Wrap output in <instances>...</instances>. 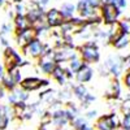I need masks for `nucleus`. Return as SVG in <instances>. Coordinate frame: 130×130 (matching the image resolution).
<instances>
[{
	"instance_id": "obj_34",
	"label": "nucleus",
	"mask_w": 130,
	"mask_h": 130,
	"mask_svg": "<svg viewBox=\"0 0 130 130\" xmlns=\"http://www.w3.org/2000/svg\"><path fill=\"white\" fill-rule=\"evenodd\" d=\"M85 2L87 3L91 8L98 9V10H100V8H102V5H103V2H102V0H85Z\"/></svg>"
},
{
	"instance_id": "obj_40",
	"label": "nucleus",
	"mask_w": 130,
	"mask_h": 130,
	"mask_svg": "<svg viewBox=\"0 0 130 130\" xmlns=\"http://www.w3.org/2000/svg\"><path fill=\"white\" fill-rule=\"evenodd\" d=\"M5 5V0H0V8H3Z\"/></svg>"
},
{
	"instance_id": "obj_38",
	"label": "nucleus",
	"mask_w": 130,
	"mask_h": 130,
	"mask_svg": "<svg viewBox=\"0 0 130 130\" xmlns=\"http://www.w3.org/2000/svg\"><path fill=\"white\" fill-rule=\"evenodd\" d=\"M7 90L3 87V86H2V83H0V100H3L4 99V98H7Z\"/></svg>"
},
{
	"instance_id": "obj_1",
	"label": "nucleus",
	"mask_w": 130,
	"mask_h": 130,
	"mask_svg": "<svg viewBox=\"0 0 130 130\" xmlns=\"http://www.w3.org/2000/svg\"><path fill=\"white\" fill-rule=\"evenodd\" d=\"M78 55L85 64H89V65L98 64L102 59L99 44H98V42L95 39L82 43L78 47Z\"/></svg>"
},
{
	"instance_id": "obj_26",
	"label": "nucleus",
	"mask_w": 130,
	"mask_h": 130,
	"mask_svg": "<svg viewBox=\"0 0 130 130\" xmlns=\"http://www.w3.org/2000/svg\"><path fill=\"white\" fill-rule=\"evenodd\" d=\"M73 86H64V87L60 90V91H57V99L59 100H61L62 103L65 102H70V99H72V96H73Z\"/></svg>"
},
{
	"instance_id": "obj_33",
	"label": "nucleus",
	"mask_w": 130,
	"mask_h": 130,
	"mask_svg": "<svg viewBox=\"0 0 130 130\" xmlns=\"http://www.w3.org/2000/svg\"><path fill=\"white\" fill-rule=\"evenodd\" d=\"M108 3H111V4L118 7L121 10L125 9V8L127 7V0H108Z\"/></svg>"
},
{
	"instance_id": "obj_2",
	"label": "nucleus",
	"mask_w": 130,
	"mask_h": 130,
	"mask_svg": "<svg viewBox=\"0 0 130 130\" xmlns=\"http://www.w3.org/2000/svg\"><path fill=\"white\" fill-rule=\"evenodd\" d=\"M3 64H4L7 72H10V70L17 69V68H24V67H26V65H29V62L24 60L22 55H21L17 50H14L12 46L4 48Z\"/></svg>"
},
{
	"instance_id": "obj_8",
	"label": "nucleus",
	"mask_w": 130,
	"mask_h": 130,
	"mask_svg": "<svg viewBox=\"0 0 130 130\" xmlns=\"http://www.w3.org/2000/svg\"><path fill=\"white\" fill-rule=\"evenodd\" d=\"M120 129V118L117 112H111L98 117L95 122V130H118Z\"/></svg>"
},
{
	"instance_id": "obj_31",
	"label": "nucleus",
	"mask_w": 130,
	"mask_h": 130,
	"mask_svg": "<svg viewBox=\"0 0 130 130\" xmlns=\"http://www.w3.org/2000/svg\"><path fill=\"white\" fill-rule=\"evenodd\" d=\"M26 10H27V7H26L24 3H18V4H14V5H13L14 16H22V14H26Z\"/></svg>"
},
{
	"instance_id": "obj_37",
	"label": "nucleus",
	"mask_w": 130,
	"mask_h": 130,
	"mask_svg": "<svg viewBox=\"0 0 130 130\" xmlns=\"http://www.w3.org/2000/svg\"><path fill=\"white\" fill-rule=\"evenodd\" d=\"M0 44H2L4 48H7V47H9L10 46V43H9V39L8 38H5V37H0Z\"/></svg>"
},
{
	"instance_id": "obj_23",
	"label": "nucleus",
	"mask_w": 130,
	"mask_h": 130,
	"mask_svg": "<svg viewBox=\"0 0 130 130\" xmlns=\"http://www.w3.org/2000/svg\"><path fill=\"white\" fill-rule=\"evenodd\" d=\"M112 47L117 51H122V50H126L129 46H130V37L129 35H125V34H120L118 37H116L113 40H112Z\"/></svg>"
},
{
	"instance_id": "obj_3",
	"label": "nucleus",
	"mask_w": 130,
	"mask_h": 130,
	"mask_svg": "<svg viewBox=\"0 0 130 130\" xmlns=\"http://www.w3.org/2000/svg\"><path fill=\"white\" fill-rule=\"evenodd\" d=\"M102 67L108 73V75H112V78H116V79H120L125 74L122 56H120V55L108 56L105 59L104 64H102Z\"/></svg>"
},
{
	"instance_id": "obj_22",
	"label": "nucleus",
	"mask_w": 130,
	"mask_h": 130,
	"mask_svg": "<svg viewBox=\"0 0 130 130\" xmlns=\"http://www.w3.org/2000/svg\"><path fill=\"white\" fill-rule=\"evenodd\" d=\"M0 83H2V86L7 90V92H10V91H13L18 87V83L16 82V79L13 78V75L10 72H5L4 74V77L2 78V81H0Z\"/></svg>"
},
{
	"instance_id": "obj_35",
	"label": "nucleus",
	"mask_w": 130,
	"mask_h": 130,
	"mask_svg": "<svg viewBox=\"0 0 130 130\" xmlns=\"http://www.w3.org/2000/svg\"><path fill=\"white\" fill-rule=\"evenodd\" d=\"M86 118H87L89 121H91V120H95V118L98 117V111L96 109H87L85 112V115H83Z\"/></svg>"
},
{
	"instance_id": "obj_10",
	"label": "nucleus",
	"mask_w": 130,
	"mask_h": 130,
	"mask_svg": "<svg viewBox=\"0 0 130 130\" xmlns=\"http://www.w3.org/2000/svg\"><path fill=\"white\" fill-rule=\"evenodd\" d=\"M26 7H27L26 17H27V20L30 21L31 26L34 25L35 22H38V21L46 18V12H47V10H44V8H43L42 5H39L35 0L29 2V4H27Z\"/></svg>"
},
{
	"instance_id": "obj_17",
	"label": "nucleus",
	"mask_w": 130,
	"mask_h": 130,
	"mask_svg": "<svg viewBox=\"0 0 130 130\" xmlns=\"http://www.w3.org/2000/svg\"><path fill=\"white\" fill-rule=\"evenodd\" d=\"M30 99V92L22 90L18 86V87L13 91H10L8 95H7V100H8V104L10 105H14L17 104L18 102H27Z\"/></svg>"
},
{
	"instance_id": "obj_24",
	"label": "nucleus",
	"mask_w": 130,
	"mask_h": 130,
	"mask_svg": "<svg viewBox=\"0 0 130 130\" xmlns=\"http://www.w3.org/2000/svg\"><path fill=\"white\" fill-rule=\"evenodd\" d=\"M13 27H14V32L16 31H22V30H26V29L31 27V24H30V21L27 20L26 14L14 16V18H13Z\"/></svg>"
},
{
	"instance_id": "obj_29",
	"label": "nucleus",
	"mask_w": 130,
	"mask_h": 130,
	"mask_svg": "<svg viewBox=\"0 0 130 130\" xmlns=\"http://www.w3.org/2000/svg\"><path fill=\"white\" fill-rule=\"evenodd\" d=\"M117 26H118V29H120L121 34H125V35H129L130 37V20L129 18L120 20L117 22Z\"/></svg>"
},
{
	"instance_id": "obj_15",
	"label": "nucleus",
	"mask_w": 130,
	"mask_h": 130,
	"mask_svg": "<svg viewBox=\"0 0 130 130\" xmlns=\"http://www.w3.org/2000/svg\"><path fill=\"white\" fill-rule=\"evenodd\" d=\"M51 112H52V122L55 125V127L67 129V126H70V118L65 108H59V109L51 111Z\"/></svg>"
},
{
	"instance_id": "obj_11",
	"label": "nucleus",
	"mask_w": 130,
	"mask_h": 130,
	"mask_svg": "<svg viewBox=\"0 0 130 130\" xmlns=\"http://www.w3.org/2000/svg\"><path fill=\"white\" fill-rule=\"evenodd\" d=\"M46 21L50 29H60L67 20L64 18L59 8H50L46 12Z\"/></svg>"
},
{
	"instance_id": "obj_14",
	"label": "nucleus",
	"mask_w": 130,
	"mask_h": 130,
	"mask_svg": "<svg viewBox=\"0 0 130 130\" xmlns=\"http://www.w3.org/2000/svg\"><path fill=\"white\" fill-rule=\"evenodd\" d=\"M37 38V32L32 27H29L26 30L22 31H16L14 32V40H16V44L22 50L25 46H27L29 43Z\"/></svg>"
},
{
	"instance_id": "obj_18",
	"label": "nucleus",
	"mask_w": 130,
	"mask_h": 130,
	"mask_svg": "<svg viewBox=\"0 0 130 130\" xmlns=\"http://www.w3.org/2000/svg\"><path fill=\"white\" fill-rule=\"evenodd\" d=\"M94 69H92V67L91 65H89V64H85L83 67L81 68V70L74 75V78H75V81H77V83H82V85H85V83H89V82H91L92 81V78H94Z\"/></svg>"
},
{
	"instance_id": "obj_7",
	"label": "nucleus",
	"mask_w": 130,
	"mask_h": 130,
	"mask_svg": "<svg viewBox=\"0 0 130 130\" xmlns=\"http://www.w3.org/2000/svg\"><path fill=\"white\" fill-rule=\"evenodd\" d=\"M78 48H74L67 44H62L59 47H53V59H55L56 64H64L69 62L73 59L78 57Z\"/></svg>"
},
{
	"instance_id": "obj_27",
	"label": "nucleus",
	"mask_w": 130,
	"mask_h": 130,
	"mask_svg": "<svg viewBox=\"0 0 130 130\" xmlns=\"http://www.w3.org/2000/svg\"><path fill=\"white\" fill-rule=\"evenodd\" d=\"M83 65H85V62H83L82 59L78 56V57H75V59H73L72 61L68 62V68H69V69L74 73V75H75V74L81 70V68L83 67Z\"/></svg>"
},
{
	"instance_id": "obj_32",
	"label": "nucleus",
	"mask_w": 130,
	"mask_h": 130,
	"mask_svg": "<svg viewBox=\"0 0 130 130\" xmlns=\"http://www.w3.org/2000/svg\"><path fill=\"white\" fill-rule=\"evenodd\" d=\"M120 127L130 129V113H122V117L120 118Z\"/></svg>"
},
{
	"instance_id": "obj_12",
	"label": "nucleus",
	"mask_w": 130,
	"mask_h": 130,
	"mask_svg": "<svg viewBox=\"0 0 130 130\" xmlns=\"http://www.w3.org/2000/svg\"><path fill=\"white\" fill-rule=\"evenodd\" d=\"M16 118L14 109L10 104H0V130H7L10 121Z\"/></svg>"
},
{
	"instance_id": "obj_6",
	"label": "nucleus",
	"mask_w": 130,
	"mask_h": 130,
	"mask_svg": "<svg viewBox=\"0 0 130 130\" xmlns=\"http://www.w3.org/2000/svg\"><path fill=\"white\" fill-rule=\"evenodd\" d=\"M50 79L47 78H40L37 77V75H27L25 77L20 83V87L27 91V92H35L38 90H43V89H47L50 87Z\"/></svg>"
},
{
	"instance_id": "obj_30",
	"label": "nucleus",
	"mask_w": 130,
	"mask_h": 130,
	"mask_svg": "<svg viewBox=\"0 0 130 130\" xmlns=\"http://www.w3.org/2000/svg\"><path fill=\"white\" fill-rule=\"evenodd\" d=\"M12 32H14V27H13V24H9V22H5L0 26V37H5L8 38Z\"/></svg>"
},
{
	"instance_id": "obj_41",
	"label": "nucleus",
	"mask_w": 130,
	"mask_h": 130,
	"mask_svg": "<svg viewBox=\"0 0 130 130\" xmlns=\"http://www.w3.org/2000/svg\"><path fill=\"white\" fill-rule=\"evenodd\" d=\"M55 130H67V129H62V127H56Z\"/></svg>"
},
{
	"instance_id": "obj_21",
	"label": "nucleus",
	"mask_w": 130,
	"mask_h": 130,
	"mask_svg": "<svg viewBox=\"0 0 130 130\" xmlns=\"http://www.w3.org/2000/svg\"><path fill=\"white\" fill-rule=\"evenodd\" d=\"M61 14L64 16L65 20H70L73 17H75V14H77V4H74L72 2H67V3H62L61 7L59 8Z\"/></svg>"
},
{
	"instance_id": "obj_9",
	"label": "nucleus",
	"mask_w": 130,
	"mask_h": 130,
	"mask_svg": "<svg viewBox=\"0 0 130 130\" xmlns=\"http://www.w3.org/2000/svg\"><path fill=\"white\" fill-rule=\"evenodd\" d=\"M56 65L57 64H56L55 59H53V48H50L37 62L38 70L44 75H51L53 69L56 68Z\"/></svg>"
},
{
	"instance_id": "obj_42",
	"label": "nucleus",
	"mask_w": 130,
	"mask_h": 130,
	"mask_svg": "<svg viewBox=\"0 0 130 130\" xmlns=\"http://www.w3.org/2000/svg\"><path fill=\"white\" fill-rule=\"evenodd\" d=\"M118 130H130V129H122V127H120V129H118Z\"/></svg>"
},
{
	"instance_id": "obj_16",
	"label": "nucleus",
	"mask_w": 130,
	"mask_h": 130,
	"mask_svg": "<svg viewBox=\"0 0 130 130\" xmlns=\"http://www.w3.org/2000/svg\"><path fill=\"white\" fill-rule=\"evenodd\" d=\"M105 98L108 100H120L122 98V83L120 82V79H116L113 78L111 85H109V90L107 91Z\"/></svg>"
},
{
	"instance_id": "obj_19",
	"label": "nucleus",
	"mask_w": 130,
	"mask_h": 130,
	"mask_svg": "<svg viewBox=\"0 0 130 130\" xmlns=\"http://www.w3.org/2000/svg\"><path fill=\"white\" fill-rule=\"evenodd\" d=\"M51 77H52V79L55 81L56 83H59L60 86H67L68 85V77H67V73H65V67H62V65H60V64H57L56 65V68L53 69V72H52V74H51Z\"/></svg>"
},
{
	"instance_id": "obj_13",
	"label": "nucleus",
	"mask_w": 130,
	"mask_h": 130,
	"mask_svg": "<svg viewBox=\"0 0 130 130\" xmlns=\"http://www.w3.org/2000/svg\"><path fill=\"white\" fill-rule=\"evenodd\" d=\"M77 14L83 18V20H92V18H96L100 16V12L98 9H94L91 8L85 0H78L77 2Z\"/></svg>"
},
{
	"instance_id": "obj_20",
	"label": "nucleus",
	"mask_w": 130,
	"mask_h": 130,
	"mask_svg": "<svg viewBox=\"0 0 130 130\" xmlns=\"http://www.w3.org/2000/svg\"><path fill=\"white\" fill-rule=\"evenodd\" d=\"M72 130H95V126L90 124V121L85 116H78L70 122Z\"/></svg>"
},
{
	"instance_id": "obj_39",
	"label": "nucleus",
	"mask_w": 130,
	"mask_h": 130,
	"mask_svg": "<svg viewBox=\"0 0 130 130\" xmlns=\"http://www.w3.org/2000/svg\"><path fill=\"white\" fill-rule=\"evenodd\" d=\"M5 67H4V64L3 62H0V81H2V78L4 77V74H5Z\"/></svg>"
},
{
	"instance_id": "obj_25",
	"label": "nucleus",
	"mask_w": 130,
	"mask_h": 130,
	"mask_svg": "<svg viewBox=\"0 0 130 130\" xmlns=\"http://www.w3.org/2000/svg\"><path fill=\"white\" fill-rule=\"evenodd\" d=\"M72 90H73V96H74L77 100H79V102H82L83 98L87 95V92H89L87 87H86L85 85H82V83L73 85V89H72Z\"/></svg>"
},
{
	"instance_id": "obj_36",
	"label": "nucleus",
	"mask_w": 130,
	"mask_h": 130,
	"mask_svg": "<svg viewBox=\"0 0 130 130\" xmlns=\"http://www.w3.org/2000/svg\"><path fill=\"white\" fill-rule=\"evenodd\" d=\"M122 61H124V69H125V73L126 72H130V53L126 56H122Z\"/></svg>"
},
{
	"instance_id": "obj_5",
	"label": "nucleus",
	"mask_w": 130,
	"mask_h": 130,
	"mask_svg": "<svg viewBox=\"0 0 130 130\" xmlns=\"http://www.w3.org/2000/svg\"><path fill=\"white\" fill-rule=\"evenodd\" d=\"M99 12H100V18L103 21L104 26H113V25H116L118 21H120L121 14H122V10L118 7L111 4V3L103 4Z\"/></svg>"
},
{
	"instance_id": "obj_28",
	"label": "nucleus",
	"mask_w": 130,
	"mask_h": 130,
	"mask_svg": "<svg viewBox=\"0 0 130 130\" xmlns=\"http://www.w3.org/2000/svg\"><path fill=\"white\" fill-rule=\"evenodd\" d=\"M96 100V96L94 95V94H91V92H87V95H86L85 98H83V100L81 102V109H85V111H87L89 108H90V105L94 103Z\"/></svg>"
},
{
	"instance_id": "obj_4",
	"label": "nucleus",
	"mask_w": 130,
	"mask_h": 130,
	"mask_svg": "<svg viewBox=\"0 0 130 130\" xmlns=\"http://www.w3.org/2000/svg\"><path fill=\"white\" fill-rule=\"evenodd\" d=\"M50 48L51 47L44 40H42V38L37 37L35 39H32L27 46H25L21 51H22V53L25 56H27L30 59H34V60H39Z\"/></svg>"
}]
</instances>
